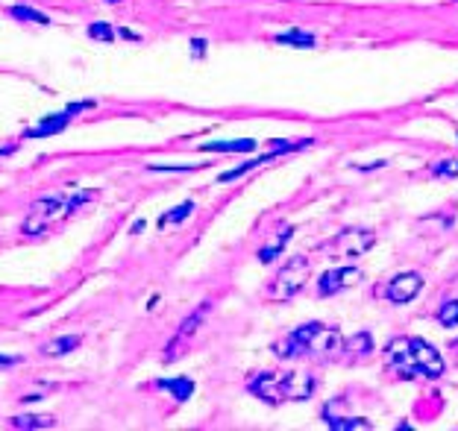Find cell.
I'll list each match as a JSON object with an SVG mask.
<instances>
[{
    "label": "cell",
    "instance_id": "cell-6",
    "mask_svg": "<svg viewBox=\"0 0 458 431\" xmlns=\"http://www.w3.org/2000/svg\"><path fill=\"white\" fill-rule=\"evenodd\" d=\"M420 288H423V276H420V273H400V276L391 279L385 297L394 305H406V302H411L417 297V293H420Z\"/></svg>",
    "mask_w": 458,
    "mask_h": 431
},
{
    "label": "cell",
    "instance_id": "cell-22",
    "mask_svg": "<svg viewBox=\"0 0 458 431\" xmlns=\"http://www.w3.org/2000/svg\"><path fill=\"white\" fill-rule=\"evenodd\" d=\"M435 176H458V159H444V162H435L432 165Z\"/></svg>",
    "mask_w": 458,
    "mask_h": 431
},
{
    "label": "cell",
    "instance_id": "cell-16",
    "mask_svg": "<svg viewBox=\"0 0 458 431\" xmlns=\"http://www.w3.org/2000/svg\"><path fill=\"white\" fill-rule=\"evenodd\" d=\"M288 238H291V226H285L282 232H280V238H276L270 247H265V249H258V261H273L276 256H280V252H282V247L288 244Z\"/></svg>",
    "mask_w": 458,
    "mask_h": 431
},
{
    "label": "cell",
    "instance_id": "cell-10",
    "mask_svg": "<svg viewBox=\"0 0 458 431\" xmlns=\"http://www.w3.org/2000/svg\"><path fill=\"white\" fill-rule=\"evenodd\" d=\"M200 150H206V153H250V150H256V141H253V138H238V141H206V144H200Z\"/></svg>",
    "mask_w": 458,
    "mask_h": 431
},
{
    "label": "cell",
    "instance_id": "cell-15",
    "mask_svg": "<svg viewBox=\"0 0 458 431\" xmlns=\"http://www.w3.org/2000/svg\"><path fill=\"white\" fill-rule=\"evenodd\" d=\"M79 346V335H68V338H56L50 343H45V355H68L71 349Z\"/></svg>",
    "mask_w": 458,
    "mask_h": 431
},
{
    "label": "cell",
    "instance_id": "cell-2",
    "mask_svg": "<svg viewBox=\"0 0 458 431\" xmlns=\"http://www.w3.org/2000/svg\"><path fill=\"white\" fill-rule=\"evenodd\" d=\"M276 355L280 358H321L335 361L344 355V338L338 329H329L324 323H306L297 331L276 343Z\"/></svg>",
    "mask_w": 458,
    "mask_h": 431
},
{
    "label": "cell",
    "instance_id": "cell-3",
    "mask_svg": "<svg viewBox=\"0 0 458 431\" xmlns=\"http://www.w3.org/2000/svg\"><path fill=\"white\" fill-rule=\"evenodd\" d=\"M247 387L250 394H256L258 399H265L270 405L303 402L314 394V376L300 373V370H291V373H258L256 379H250Z\"/></svg>",
    "mask_w": 458,
    "mask_h": 431
},
{
    "label": "cell",
    "instance_id": "cell-11",
    "mask_svg": "<svg viewBox=\"0 0 458 431\" xmlns=\"http://www.w3.org/2000/svg\"><path fill=\"white\" fill-rule=\"evenodd\" d=\"M276 45H288V47H314V35L306 30H288L282 35H276Z\"/></svg>",
    "mask_w": 458,
    "mask_h": 431
},
{
    "label": "cell",
    "instance_id": "cell-9",
    "mask_svg": "<svg viewBox=\"0 0 458 431\" xmlns=\"http://www.w3.org/2000/svg\"><path fill=\"white\" fill-rule=\"evenodd\" d=\"M68 117L71 112H62V114H47L42 124H35L33 129L24 132V138H47V135H56V132H62L68 126Z\"/></svg>",
    "mask_w": 458,
    "mask_h": 431
},
{
    "label": "cell",
    "instance_id": "cell-20",
    "mask_svg": "<svg viewBox=\"0 0 458 431\" xmlns=\"http://www.w3.org/2000/svg\"><path fill=\"white\" fill-rule=\"evenodd\" d=\"M191 211H194V203L188 200V203H183V206H176L173 211H168V214H165V218L159 220V223H162V226H168V223H183Z\"/></svg>",
    "mask_w": 458,
    "mask_h": 431
},
{
    "label": "cell",
    "instance_id": "cell-19",
    "mask_svg": "<svg viewBox=\"0 0 458 431\" xmlns=\"http://www.w3.org/2000/svg\"><path fill=\"white\" fill-rule=\"evenodd\" d=\"M437 323L441 326H458V300H450L437 311Z\"/></svg>",
    "mask_w": 458,
    "mask_h": 431
},
{
    "label": "cell",
    "instance_id": "cell-24",
    "mask_svg": "<svg viewBox=\"0 0 458 431\" xmlns=\"http://www.w3.org/2000/svg\"><path fill=\"white\" fill-rule=\"evenodd\" d=\"M355 349V355L358 358H367L370 355V338L367 335H358L355 341H350V352Z\"/></svg>",
    "mask_w": 458,
    "mask_h": 431
},
{
    "label": "cell",
    "instance_id": "cell-25",
    "mask_svg": "<svg viewBox=\"0 0 458 431\" xmlns=\"http://www.w3.org/2000/svg\"><path fill=\"white\" fill-rule=\"evenodd\" d=\"M191 45H194V47H191V50H194V56H203V50H206V42H203V38H194Z\"/></svg>",
    "mask_w": 458,
    "mask_h": 431
},
{
    "label": "cell",
    "instance_id": "cell-26",
    "mask_svg": "<svg viewBox=\"0 0 458 431\" xmlns=\"http://www.w3.org/2000/svg\"><path fill=\"white\" fill-rule=\"evenodd\" d=\"M18 361H21V358H15V355H0V370H4V367H12V364H18Z\"/></svg>",
    "mask_w": 458,
    "mask_h": 431
},
{
    "label": "cell",
    "instance_id": "cell-4",
    "mask_svg": "<svg viewBox=\"0 0 458 431\" xmlns=\"http://www.w3.org/2000/svg\"><path fill=\"white\" fill-rule=\"evenodd\" d=\"M306 279H309V259L306 256H294L282 270H280V276L273 279L270 290H268V297L270 300H291L297 297L303 288H306Z\"/></svg>",
    "mask_w": 458,
    "mask_h": 431
},
{
    "label": "cell",
    "instance_id": "cell-1",
    "mask_svg": "<svg viewBox=\"0 0 458 431\" xmlns=\"http://www.w3.org/2000/svg\"><path fill=\"white\" fill-rule=\"evenodd\" d=\"M385 361L403 379H437L444 376V358L423 338H400L385 346Z\"/></svg>",
    "mask_w": 458,
    "mask_h": 431
},
{
    "label": "cell",
    "instance_id": "cell-27",
    "mask_svg": "<svg viewBox=\"0 0 458 431\" xmlns=\"http://www.w3.org/2000/svg\"><path fill=\"white\" fill-rule=\"evenodd\" d=\"M121 35H124V38H132V42H135V38H138V35H135V33H130V30H127V27H124V30H121Z\"/></svg>",
    "mask_w": 458,
    "mask_h": 431
},
{
    "label": "cell",
    "instance_id": "cell-5",
    "mask_svg": "<svg viewBox=\"0 0 458 431\" xmlns=\"http://www.w3.org/2000/svg\"><path fill=\"white\" fill-rule=\"evenodd\" d=\"M373 244H376V235L367 232V229H347V232L338 235V241H335L338 252H341L344 259H358V256H365V252H367Z\"/></svg>",
    "mask_w": 458,
    "mask_h": 431
},
{
    "label": "cell",
    "instance_id": "cell-13",
    "mask_svg": "<svg viewBox=\"0 0 458 431\" xmlns=\"http://www.w3.org/2000/svg\"><path fill=\"white\" fill-rule=\"evenodd\" d=\"M9 425H12V428H21V431H27V428H53V425H56V420H53L50 414H38V417H15V420H9Z\"/></svg>",
    "mask_w": 458,
    "mask_h": 431
},
{
    "label": "cell",
    "instance_id": "cell-12",
    "mask_svg": "<svg viewBox=\"0 0 458 431\" xmlns=\"http://www.w3.org/2000/svg\"><path fill=\"white\" fill-rule=\"evenodd\" d=\"M159 387H162V390H171V394H173L179 402H185V399L194 394V382H191V379H162V382H159Z\"/></svg>",
    "mask_w": 458,
    "mask_h": 431
},
{
    "label": "cell",
    "instance_id": "cell-21",
    "mask_svg": "<svg viewBox=\"0 0 458 431\" xmlns=\"http://www.w3.org/2000/svg\"><path fill=\"white\" fill-rule=\"evenodd\" d=\"M88 35L97 38V42H103V45H112V42H115V30H112L109 24H101V21L88 27Z\"/></svg>",
    "mask_w": 458,
    "mask_h": 431
},
{
    "label": "cell",
    "instance_id": "cell-17",
    "mask_svg": "<svg viewBox=\"0 0 458 431\" xmlns=\"http://www.w3.org/2000/svg\"><path fill=\"white\" fill-rule=\"evenodd\" d=\"M326 425L335 428V431H367L370 428L367 420H338V417H329V414H326Z\"/></svg>",
    "mask_w": 458,
    "mask_h": 431
},
{
    "label": "cell",
    "instance_id": "cell-28",
    "mask_svg": "<svg viewBox=\"0 0 458 431\" xmlns=\"http://www.w3.org/2000/svg\"><path fill=\"white\" fill-rule=\"evenodd\" d=\"M109 4H118V0H109Z\"/></svg>",
    "mask_w": 458,
    "mask_h": 431
},
{
    "label": "cell",
    "instance_id": "cell-23",
    "mask_svg": "<svg viewBox=\"0 0 458 431\" xmlns=\"http://www.w3.org/2000/svg\"><path fill=\"white\" fill-rule=\"evenodd\" d=\"M88 200H94V191H83V194H74V197L65 203V214H74L79 206H86Z\"/></svg>",
    "mask_w": 458,
    "mask_h": 431
},
{
    "label": "cell",
    "instance_id": "cell-18",
    "mask_svg": "<svg viewBox=\"0 0 458 431\" xmlns=\"http://www.w3.org/2000/svg\"><path fill=\"white\" fill-rule=\"evenodd\" d=\"M9 15L12 18H21V21H33V24H50V18L45 15V12H35V9H30V6H12L9 9Z\"/></svg>",
    "mask_w": 458,
    "mask_h": 431
},
{
    "label": "cell",
    "instance_id": "cell-14",
    "mask_svg": "<svg viewBox=\"0 0 458 431\" xmlns=\"http://www.w3.org/2000/svg\"><path fill=\"white\" fill-rule=\"evenodd\" d=\"M206 311H209V302H206V305H203L200 311H194V314H191V317H185V323H183V329H179V331H176V341H173L171 346H176L179 341H185V338H191V335H194V331H197V326H200V323H203V317H206Z\"/></svg>",
    "mask_w": 458,
    "mask_h": 431
},
{
    "label": "cell",
    "instance_id": "cell-7",
    "mask_svg": "<svg viewBox=\"0 0 458 431\" xmlns=\"http://www.w3.org/2000/svg\"><path fill=\"white\" fill-rule=\"evenodd\" d=\"M358 279H362V270L358 267H338V270L324 273L321 282H317V290H321V297H332V293H341V290L353 288Z\"/></svg>",
    "mask_w": 458,
    "mask_h": 431
},
{
    "label": "cell",
    "instance_id": "cell-8",
    "mask_svg": "<svg viewBox=\"0 0 458 431\" xmlns=\"http://www.w3.org/2000/svg\"><path fill=\"white\" fill-rule=\"evenodd\" d=\"M59 208H65V200L62 197H45V200L33 203V218L24 223V232L27 235H38V232H42V226H47L50 220H56Z\"/></svg>",
    "mask_w": 458,
    "mask_h": 431
}]
</instances>
